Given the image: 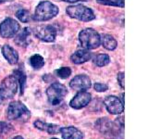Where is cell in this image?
Instances as JSON below:
<instances>
[{
  "instance_id": "cell-1",
  "label": "cell",
  "mask_w": 148,
  "mask_h": 139,
  "mask_svg": "<svg viewBox=\"0 0 148 139\" xmlns=\"http://www.w3.org/2000/svg\"><path fill=\"white\" fill-rule=\"evenodd\" d=\"M95 128L109 139H123L124 126L117 122H112L108 118H101L95 122Z\"/></svg>"
},
{
  "instance_id": "cell-2",
  "label": "cell",
  "mask_w": 148,
  "mask_h": 139,
  "mask_svg": "<svg viewBox=\"0 0 148 139\" xmlns=\"http://www.w3.org/2000/svg\"><path fill=\"white\" fill-rule=\"evenodd\" d=\"M58 13V8L49 1H43L36 7L34 20L37 21H46L56 17Z\"/></svg>"
},
{
  "instance_id": "cell-3",
  "label": "cell",
  "mask_w": 148,
  "mask_h": 139,
  "mask_svg": "<svg viewBox=\"0 0 148 139\" xmlns=\"http://www.w3.org/2000/svg\"><path fill=\"white\" fill-rule=\"evenodd\" d=\"M31 112L27 107L20 101H13L7 109V118L9 120H21L27 122Z\"/></svg>"
},
{
  "instance_id": "cell-4",
  "label": "cell",
  "mask_w": 148,
  "mask_h": 139,
  "mask_svg": "<svg viewBox=\"0 0 148 139\" xmlns=\"http://www.w3.org/2000/svg\"><path fill=\"white\" fill-rule=\"evenodd\" d=\"M79 40L82 47L87 50L95 49L101 45L99 34L92 28L82 30L79 34Z\"/></svg>"
},
{
  "instance_id": "cell-5",
  "label": "cell",
  "mask_w": 148,
  "mask_h": 139,
  "mask_svg": "<svg viewBox=\"0 0 148 139\" xmlns=\"http://www.w3.org/2000/svg\"><path fill=\"white\" fill-rule=\"evenodd\" d=\"M66 12L71 18L82 21H90L95 19V15L92 9L82 5L69 6L67 8Z\"/></svg>"
},
{
  "instance_id": "cell-6",
  "label": "cell",
  "mask_w": 148,
  "mask_h": 139,
  "mask_svg": "<svg viewBox=\"0 0 148 139\" xmlns=\"http://www.w3.org/2000/svg\"><path fill=\"white\" fill-rule=\"evenodd\" d=\"M67 94L68 90L66 86L58 83H52L46 90V96H47L49 103L55 106L61 103Z\"/></svg>"
},
{
  "instance_id": "cell-7",
  "label": "cell",
  "mask_w": 148,
  "mask_h": 139,
  "mask_svg": "<svg viewBox=\"0 0 148 139\" xmlns=\"http://www.w3.org/2000/svg\"><path fill=\"white\" fill-rule=\"evenodd\" d=\"M18 90V80L14 75H9L0 85V96L3 99H9L16 95Z\"/></svg>"
},
{
  "instance_id": "cell-8",
  "label": "cell",
  "mask_w": 148,
  "mask_h": 139,
  "mask_svg": "<svg viewBox=\"0 0 148 139\" xmlns=\"http://www.w3.org/2000/svg\"><path fill=\"white\" fill-rule=\"evenodd\" d=\"M20 30L18 22L11 18H8L0 24V34L3 38H11Z\"/></svg>"
},
{
  "instance_id": "cell-9",
  "label": "cell",
  "mask_w": 148,
  "mask_h": 139,
  "mask_svg": "<svg viewBox=\"0 0 148 139\" xmlns=\"http://www.w3.org/2000/svg\"><path fill=\"white\" fill-rule=\"evenodd\" d=\"M34 34L41 41L51 43L56 40L57 30L52 25H41L35 28Z\"/></svg>"
},
{
  "instance_id": "cell-10",
  "label": "cell",
  "mask_w": 148,
  "mask_h": 139,
  "mask_svg": "<svg viewBox=\"0 0 148 139\" xmlns=\"http://www.w3.org/2000/svg\"><path fill=\"white\" fill-rule=\"evenodd\" d=\"M104 105L110 114L117 115L124 111V103L116 96H108L104 100Z\"/></svg>"
},
{
  "instance_id": "cell-11",
  "label": "cell",
  "mask_w": 148,
  "mask_h": 139,
  "mask_svg": "<svg viewBox=\"0 0 148 139\" xmlns=\"http://www.w3.org/2000/svg\"><path fill=\"white\" fill-rule=\"evenodd\" d=\"M92 100V96L86 91H80L69 102V106L74 109H81L90 103Z\"/></svg>"
},
{
  "instance_id": "cell-12",
  "label": "cell",
  "mask_w": 148,
  "mask_h": 139,
  "mask_svg": "<svg viewBox=\"0 0 148 139\" xmlns=\"http://www.w3.org/2000/svg\"><path fill=\"white\" fill-rule=\"evenodd\" d=\"M92 85L91 79L89 76L85 75V74H80L74 77L69 83V86L74 90L79 91H85L89 89Z\"/></svg>"
},
{
  "instance_id": "cell-13",
  "label": "cell",
  "mask_w": 148,
  "mask_h": 139,
  "mask_svg": "<svg viewBox=\"0 0 148 139\" xmlns=\"http://www.w3.org/2000/svg\"><path fill=\"white\" fill-rule=\"evenodd\" d=\"M60 133H61L63 139H83L84 138L83 133L74 126L60 128Z\"/></svg>"
},
{
  "instance_id": "cell-14",
  "label": "cell",
  "mask_w": 148,
  "mask_h": 139,
  "mask_svg": "<svg viewBox=\"0 0 148 139\" xmlns=\"http://www.w3.org/2000/svg\"><path fill=\"white\" fill-rule=\"evenodd\" d=\"M34 127L42 130V131H45L47 132L49 134H58L60 132V127L57 124H53V123H47L41 120H37L34 123Z\"/></svg>"
},
{
  "instance_id": "cell-15",
  "label": "cell",
  "mask_w": 148,
  "mask_h": 139,
  "mask_svg": "<svg viewBox=\"0 0 148 139\" xmlns=\"http://www.w3.org/2000/svg\"><path fill=\"white\" fill-rule=\"evenodd\" d=\"M3 56L8 60V62L11 65H15L18 61V52L9 45H4L2 47Z\"/></svg>"
},
{
  "instance_id": "cell-16",
  "label": "cell",
  "mask_w": 148,
  "mask_h": 139,
  "mask_svg": "<svg viewBox=\"0 0 148 139\" xmlns=\"http://www.w3.org/2000/svg\"><path fill=\"white\" fill-rule=\"evenodd\" d=\"M92 55L91 52H89V50L87 49H82V50H77L76 52H74L71 59L74 64H82L87 62L88 60L91 59Z\"/></svg>"
},
{
  "instance_id": "cell-17",
  "label": "cell",
  "mask_w": 148,
  "mask_h": 139,
  "mask_svg": "<svg viewBox=\"0 0 148 139\" xmlns=\"http://www.w3.org/2000/svg\"><path fill=\"white\" fill-rule=\"evenodd\" d=\"M100 43L108 50H114L118 45L116 39L110 34H103L100 36Z\"/></svg>"
},
{
  "instance_id": "cell-18",
  "label": "cell",
  "mask_w": 148,
  "mask_h": 139,
  "mask_svg": "<svg viewBox=\"0 0 148 139\" xmlns=\"http://www.w3.org/2000/svg\"><path fill=\"white\" fill-rule=\"evenodd\" d=\"M30 35H31V29L30 28H24V29L22 30V32H21L20 34L16 36L15 42L21 46H26L29 44Z\"/></svg>"
},
{
  "instance_id": "cell-19",
  "label": "cell",
  "mask_w": 148,
  "mask_h": 139,
  "mask_svg": "<svg viewBox=\"0 0 148 139\" xmlns=\"http://www.w3.org/2000/svg\"><path fill=\"white\" fill-rule=\"evenodd\" d=\"M14 76L17 78L18 83H20L21 94L22 95L23 93H24L25 85H26V74L21 69H18V70H16V71H14Z\"/></svg>"
},
{
  "instance_id": "cell-20",
  "label": "cell",
  "mask_w": 148,
  "mask_h": 139,
  "mask_svg": "<svg viewBox=\"0 0 148 139\" xmlns=\"http://www.w3.org/2000/svg\"><path fill=\"white\" fill-rule=\"evenodd\" d=\"M92 62L97 67H104L106 66L110 62L109 56L106 54H98L92 58Z\"/></svg>"
},
{
  "instance_id": "cell-21",
  "label": "cell",
  "mask_w": 148,
  "mask_h": 139,
  "mask_svg": "<svg viewBox=\"0 0 148 139\" xmlns=\"http://www.w3.org/2000/svg\"><path fill=\"white\" fill-rule=\"evenodd\" d=\"M30 64L34 70H40L44 67L45 65V59L40 55H34L30 58Z\"/></svg>"
},
{
  "instance_id": "cell-22",
  "label": "cell",
  "mask_w": 148,
  "mask_h": 139,
  "mask_svg": "<svg viewBox=\"0 0 148 139\" xmlns=\"http://www.w3.org/2000/svg\"><path fill=\"white\" fill-rule=\"evenodd\" d=\"M13 131V127L11 124L5 122H0V139H4L7 136L10 134Z\"/></svg>"
},
{
  "instance_id": "cell-23",
  "label": "cell",
  "mask_w": 148,
  "mask_h": 139,
  "mask_svg": "<svg viewBox=\"0 0 148 139\" xmlns=\"http://www.w3.org/2000/svg\"><path fill=\"white\" fill-rule=\"evenodd\" d=\"M96 2L106 6L124 8V0H96Z\"/></svg>"
},
{
  "instance_id": "cell-24",
  "label": "cell",
  "mask_w": 148,
  "mask_h": 139,
  "mask_svg": "<svg viewBox=\"0 0 148 139\" xmlns=\"http://www.w3.org/2000/svg\"><path fill=\"white\" fill-rule=\"evenodd\" d=\"M16 17L22 22H28L31 19V14L29 10L26 9H20L16 12Z\"/></svg>"
},
{
  "instance_id": "cell-25",
  "label": "cell",
  "mask_w": 148,
  "mask_h": 139,
  "mask_svg": "<svg viewBox=\"0 0 148 139\" xmlns=\"http://www.w3.org/2000/svg\"><path fill=\"white\" fill-rule=\"evenodd\" d=\"M56 74H57L58 77L61 78V79H67L71 76V70L69 67H62L56 71Z\"/></svg>"
},
{
  "instance_id": "cell-26",
  "label": "cell",
  "mask_w": 148,
  "mask_h": 139,
  "mask_svg": "<svg viewBox=\"0 0 148 139\" xmlns=\"http://www.w3.org/2000/svg\"><path fill=\"white\" fill-rule=\"evenodd\" d=\"M95 90L97 92H105L108 89V86L105 85V83H97L95 85Z\"/></svg>"
},
{
  "instance_id": "cell-27",
  "label": "cell",
  "mask_w": 148,
  "mask_h": 139,
  "mask_svg": "<svg viewBox=\"0 0 148 139\" xmlns=\"http://www.w3.org/2000/svg\"><path fill=\"white\" fill-rule=\"evenodd\" d=\"M124 78H125V75H124V72H119L118 73V82L119 83V85L121 86V88L125 87V82H124Z\"/></svg>"
},
{
  "instance_id": "cell-28",
  "label": "cell",
  "mask_w": 148,
  "mask_h": 139,
  "mask_svg": "<svg viewBox=\"0 0 148 139\" xmlns=\"http://www.w3.org/2000/svg\"><path fill=\"white\" fill-rule=\"evenodd\" d=\"M65 2H69V3H75V2H87V1H90V0H63Z\"/></svg>"
},
{
  "instance_id": "cell-29",
  "label": "cell",
  "mask_w": 148,
  "mask_h": 139,
  "mask_svg": "<svg viewBox=\"0 0 148 139\" xmlns=\"http://www.w3.org/2000/svg\"><path fill=\"white\" fill-rule=\"evenodd\" d=\"M12 139H23V137L21 136H15V137L12 138Z\"/></svg>"
},
{
  "instance_id": "cell-30",
  "label": "cell",
  "mask_w": 148,
  "mask_h": 139,
  "mask_svg": "<svg viewBox=\"0 0 148 139\" xmlns=\"http://www.w3.org/2000/svg\"><path fill=\"white\" fill-rule=\"evenodd\" d=\"M7 1H10V0H0V4L4 3V2H7Z\"/></svg>"
},
{
  "instance_id": "cell-31",
  "label": "cell",
  "mask_w": 148,
  "mask_h": 139,
  "mask_svg": "<svg viewBox=\"0 0 148 139\" xmlns=\"http://www.w3.org/2000/svg\"><path fill=\"white\" fill-rule=\"evenodd\" d=\"M3 100H4V99L2 98V97H1V96H0V105H1V104H2V101H3Z\"/></svg>"
},
{
  "instance_id": "cell-32",
  "label": "cell",
  "mask_w": 148,
  "mask_h": 139,
  "mask_svg": "<svg viewBox=\"0 0 148 139\" xmlns=\"http://www.w3.org/2000/svg\"><path fill=\"white\" fill-rule=\"evenodd\" d=\"M52 139H58V138H52Z\"/></svg>"
}]
</instances>
